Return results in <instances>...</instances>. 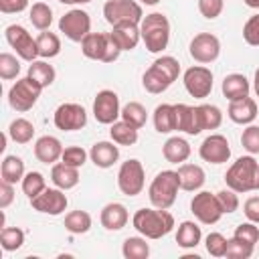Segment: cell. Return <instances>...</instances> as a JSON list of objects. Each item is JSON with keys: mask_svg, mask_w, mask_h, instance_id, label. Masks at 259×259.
<instances>
[{"mask_svg": "<svg viewBox=\"0 0 259 259\" xmlns=\"http://www.w3.org/2000/svg\"><path fill=\"white\" fill-rule=\"evenodd\" d=\"M202 239V231L194 221H182L176 231V243L182 249H194Z\"/></svg>", "mask_w": 259, "mask_h": 259, "instance_id": "30", "label": "cell"}, {"mask_svg": "<svg viewBox=\"0 0 259 259\" xmlns=\"http://www.w3.org/2000/svg\"><path fill=\"white\" fill-rule=\"evenodd\" d=\"M225 8V0H198V12L206 18V20H214L221 16Z\"/></svg>", "mask_w": 259, "mask_h": 259, "instance_id": "51", "label": "cell"}, {"mask_svg": "<svg viewBox=\"0 0 259 259\" xmlns=\"http://www.w3.org/2000/svg\"><path fill=\"white\" fill-rule=\"evenodd\" d=\"M190 152H192L190 144L180 136L168 138L164 142V146H162V154H164L166 162H170V164H184L188 160Z\"/></svg>", "mask_w": 259, "mask_h": 259, "instance_id": "28", "label": "cell"}, {"mask_svg": "<svg viewBox=\"0 0 259 259\" xmlns=\"http://www.w3.org/2000/svg\"><path fill=\"white\" fill-rule=\"evenodd\" d=\"M26 75L32 77V79L45 89V87H51V85L55 83L57 71H55V67L49 65L45 59H36V61H32V63L28 65V73H26Z\"/></svg>", "mask_w": 259, "mask_h": 259, "instance_id": "32", "label": "cell"}, {"mask_svg": "<svg viewBox=\"0 0 259 259\" xmlns=\"http://www.w3.org/2000/svg\"><path fill=\"white\" fill-rule=\"evenodd\" d=\"M243 212H245L247 221L259 225V196H249L243 204Z\"/></svg>", "mask_w": 259, "mask_h": 259, "instance_id": "52", "label": "cell"}, {"mask_svg": "<svg viewBox=\"0 0 259 259\" xmlns=\"http://www.w3.org/2000/svg\"><path fill=\"white\" fill-rule=\"evenodd\" d=\"M63 144L59 138L55 136H40L34 142V158L42 164H57V160H61L63 156Z\"/></svg>", "mask_w": 259, "mask_h": 259, "instance_id": "20", "label": "cell"}, {"mask_svg": "<svg viewBox=\"0 0 259 259\" xmlns=\"http://www.w3.org/2000/svg\"><path fill=\"white\" fill-rule=\"evenodd\" d=\"M198 156L208 164H225L231 158L229 140L223 134H210L198 146Z\"/></svg>", "mask_w": 259, "mask_h": 259, "instance_id": "18", "label": "cell"}, {"mask_svg": "<svg viewBox=\"0 0 259 259\" xmlns=\"http://www.w3.org/2000/svg\"><path fill=\"white\" fill-rule=\"evenodd\" d=\"M24 162L20 156H6L2 160V166H0V180L4 182H10V184H16V182H22L24 178Z\"/></svg>", "mask_w": 259, "mask_h": 259, "instance_id": "31", "label": "cell"}, {"mask_svg": "<svg viewBox=\"0 0 259 259\" xmlns=\"http://www.w3.org/2000/svg\"><path fill=\"white\" fill-rule=\"evenodd\" d=\"M61 4H69V6H73V4H87V2H91V0H59Z\"/></svg>", "mask_w": 259, "mask_h": 259, "instance_id": "56", "label": "cell"}, {"mask_svg": "<svg viewBox=\"0 0 259 259\" xmlns=\"http://www.w3.org/2000/svg\"><path fill=\"white\" fill-rule=\"evenodd\" d=\"M67 194L65 190L61 188H45L38 196H34L30 200V206L36 210V212H42V214H51V217H59L67 210Z\"/></svg>", "mask_w": 259, "mask_h": 259, "instance_id": "17", "label": "cell"}, {"mask_svg": "<svg viewBox=\"0 0 259 259\" xmlns=\"http://www.w3.org/2000/svg\"><path fill=\"white\" fill-rule=\"evenodd\" d=\"M28 18H30V22H32L34 28L49 30L51 24H53V10L45 2H34L30 6V10H28Z\"/></svg>", "mask_w": 259, "mask_h": 259, "instance_id": "37", "label": "cell"}, {"mask_svg": "<svg viewBox=\"0 0 259 259\" xmlns=\"http://www.w3.org/2000/svg\"><path fill=\"white\" fill-rule=\"evenodd\" d=\"M223 95L229 99V101H239L243 97H249V91H251V83L249 79L243 75V73H231L223 79Z\"/></svg>", "mask_w": 259, "mask_h": 259, "instance_id": "26", "label": "cell"}, {"mask_svg": "<svg viewBox=\"0 0 259 259\" xmlns=\"http://www.w3.org/2000/svg\"><path fill=\"white\" fill-rule=\"evenodd\" d=\"M4 36H6V42L16 51V55L22 59V61H36L38 59V47H36V38H32V34L20 26V24H8L6 30H4Z\"/></svg>", "mask_w": 259, "mask_h": 259, "instance_id": "10", "label": "cell"}, {"mask_svg": "<svg viewBox=\"0 0 259 259\" xmlns=\"http://www.w3.org/2000/svg\"><path fill=\"white\" fill-rule=\"evenodd\" d=\"M121 119L140 130V127H144L146 121H148V111H146V107H144L140 101H127V103L121 107Z\"/></svg>", "mask_w": 259, "mask_h": 259, "instance_id": "38", "label": "cell"}, {"mask_svg": "<svg viewBox=\"0 0 259 259\" xmlns=\"http://www.w3.org/2000/svg\"><path fill=\"white\" fill-rule=\"evenodd\" d=\"M253 255V245L249 243H243L239 239H227V251H225V257L229 259H249Z\"/></svg>", "mask_w": 259, "mask_h": 259, "instance_id": "44", "label": "cell"}, {"mask_svg": "<svg viewBox=\"0 0 259 259\" xmlns=\"http://www.w3.org/2000/svg\"><path fill=\"white\" fill-rule=\"evenodd\" d=\"M217 194V198H219V204H221V208H223V214H231V212H235L237 208H239V192H235L233 188H223V190H219V192H214Z\"/></svg>", "mask_w": 259, "mask_h": 259, "instance_id": "47", "label": "cell"}, {"mask_svg": "<svg viewBox=\"0 0 259 259\" xmlns=\"http://www.w3.org/2000/svg\"><path fill=\"white\" fill-rule=\"evenodd\" d=\"M36 47L38 59H53L61 53V38L51 30H40V34L36 36Z\"/></svg>", "mask_w": 259, "mask_h": 259, "instance_id": "35", "label": "cell"}, {"mask_svg": "<svg viewBox=\"0 0 259 259\" xmlns=\"http://www.w3.org/2000/svg\"><path fill=\"white\" fill-rule=\"evenodd\" d=\"M134 229L146 239H162L174 229V217L168 208H138L132 217Z\"/></svg>", "mask_w": 259, "mask_h": 259, "instance_id": "1", "label": "cell"}, {"mask_svg": "<svg viewBox=\"0 0 259 259\" xmlns=\"http://www.w3.org/2000/svg\"><path fill=\"white\" fill-rule=\"evenodd\" d=\"M28 8V0H0V12L4 14H18Z\"/></svg>", "mask_w": 259, "mask_h": 259, "instance_id": "53", "label": "cell"}, {"mask_svg": "<svg viewBox=\"0 0 259 259\" xmlns=\"http://www.w3.org/2000/svg\"><path fill=\"white\" fill-rule=\"evenodd\" d=\"M212 71L208 67H202V65H192L184 71L182 75V83H184V89L188 91L190 97H196V99H204L210 95L212 91Z\"/></svg>", "mask_w": 259, "mask_h": 259, "instance_id": "13", "label": "cell"}, {"mask_svg": "<svg viewBox=\"0 0 259 259\" xmlns=\"http://www.w3.org/2000/svg\"><path fill=\"white\" fill-rule=\"evenodd\" d=\"M146 186V170L140 160L130 158L117 170V188L125 196H138Z\"/></svg>", "mask_w": 259, "mask_h": 259, "instance_id": "8", "label": "cell"}, {"mask_svg": "<svg viewBox=\"0 0 259 259\" xmlns=\"http://www.w3.org/2000/svg\"><path fill=\"white\" fill-rule=\"evenodd\" d=\"M154 127L158 134H170L176 130V109L172 103H160L154 109Z\"/></svg>", "mask_w": 259, "mask_h": 259, "instance_id": "29", "label": "cell"}, {"mask_svg": "<svg viewBox=\"0 0 259 259\" xmlns=\"http://www.w3.org/2000/svg\"><path fill=\"white\" fill-rule=\"evenodd\" d=\"M89 158L91 162L97 166V168H111L117 160H119V148L117 144L111 140V142H95L89 150Z\"/></svg>", "mask_w": 259, "mask_h": 259, "instance_id": "22", "label": "cell"}, {"mask_svg": "<svg viewBox=\"0 0 259 259\" xmlns=\"http://www.w3.org/2000/svg\"><path fill=\"white\" fill-rule=\"evenodd\" d=\"M109 136L117 146H134L138 142V127H134L132 123H127L123 119H117L111 123Z\"/></svg>", "mask_w": 259, "mask_h": 259, "instance_id": "33", "label": "cell"}, {"mask_svg": "<svg viewBox=\"0 0 259 259\" xmlns=\"http://www.w3.org/2000/svg\"><path fill=\"white\" fill-rule=\"evenodd\" d=\"M8 138L16 144H28L34 138V123L26 117H16L8 125Z\"/></svg>", "mask_w": 259, "mask_h": 259, "instance_id": "34", "label": "cell"}, {"mask_svg": "<svg viewBox=\"0 0 259 259\" xmlns=\"http://www.w3.org/2000/svg\"><path fill=\"white\" fill-rule=\"evenodd\" d=\"M253 89H255V95L259 97V69H255V75H253Z\"/></svg>", "mask_w": 259, "mask_h": 259, "instance_id": "55", "label": "cell"}, {"mask_svg": "<svg viewBox=\"0 0 259 259\" xmlns=\"http://www.w3.org/2000/svg\"><path fill=\"white\" fill-rule=\"evenodd\" d=\"M188 53L200 65L214 63L221 55V40L212 32H198L192 36V40L188 45Z\"/></svg>", "mask_w": 259, "mask_h": 259, "instance_id": "14", "label": "cell"}, {"mask_svg": "<svg viewBox=\"0 0 259 259\" xmlns=\"http://www.w3.org/2000/svg\"><path fill=\"white\" fill-rule=\"evenodd\" d=\"M0 245L4 251H16L24 245V231L20 227H2L0 231Z\"/></svg>", "mask_w": 259, "mask_h": 259, "instance_id": "41", "label": "cell"}, {"mask_svg": "<svg viewBox=\"0 0 259 259\" xmlns=\"http://www.w3.org/2000/svg\"><path fill=\"white\" fill-rule=\"evenodd\" d=\"M103 18L111 26L121 24V22L140 24L144 18V10L136 0H107L103 4Z\"/></svg>", "mask_w": 259, "mask_h": 259, "instance_id": "9", "label": "cell"}, {"mask_svg": "<svg viewBox=\"0 0 259 259\" xmlns=\"http://www.w3.org/2000/svg\"><path fill=\"white\" fill-rule=\"evenodd\" d=\"M53 121L61 132H77L87 125V111L79 103H61L55 109Z\"/></svg>", "mask_w": 259, "mask_h": 259, "instance_id": "16", "label": "cell"}, {"mask_svg": "<svg viewBox=\"0 0 259 259\" xmlns=\"http://www.w3.org/2000/svg\"><path fill=\"white\" fill-rule=\"evenodd\" d=\"M99 221H101V227L107 229V231H121L127 225L130 214H127V208L121 202H107L101 208Z\"/></svg>", "mask_w": 259, "mask_h": 259, "instance_id": "23", "label": "cell"}, {"mask_svg": "<svg viewBox=\"0 0 259 259\" xmlns=\"http://www.w3.org/2000/svg\"><path fill=\"white\" fill-rule=\"evenodd\" d=\"M227 115L233 123L249 125L257 117V101L253 97H243L239 101H231L229 109H227Z\"/></svg>", "mask_w": 259, "mask_h": 259, "instance_id": "21", "label": "cell"}, {"mask_svg": "<svg viewBox=\"0 0 259 259\" xmlns=\"http://www.w3.org/2000/svg\"><path fill=\"white\" fill-rule=\"evenodd\" d=\"M241 144L249 154H259V125L249 123L241 134Z\"/></svg>", "mask_w": 259, "mask_h": 259, "instance_id": "48", "label": "cell"}, {"mask_svg": "<svg viewBox=\"0 0 259 259\" xmlns=\"http://www.w3.org/2000/svg\"><path fill=\"white\" fill-rule=\"evenodd\" d=\"M198 113H200V123L202 130H217L223 123V111L212 105V103H202L198 105Z\"/></svg>", "mask_w": 259, "mask_h": 259, "instance_id": "42", "label": "cell"}, {"mask_svg": "<svg viewBox=\"0 0 259 259\" xmlns=\"http://www.w3.org/2000/svg\"><path fill=\"white\" fill-rule=\"evenodd\" d=\"M233 237L255 247V245L259 243V227H257V223H251V221L241 223V225L235 229V235H233Z\"/></svg>", "mask_w": 259, "mask_h": 259, "instance_id": "45", "label": "cell"}, {"mask_svg": "<svg viewBox=\"0 0 259 259\" xmlns=\"http://www.w3.org/2000/svg\"><path fill=\"white\" fill-rule=\"evenodd\" d=\"M225 182L229 188H233L239 194L259 190V162L255 160V156L249 154L237 158L229 166L225 174Z\"/></svg>", "mask_w": 259, "mask_h": 259, "instance_id": "3", "label": "cell"}, {"mask_svg": "<svg viewBox=\"0 0 259 259\" xmlns=\"http://www.w3.org/2000/svg\"><path fill=\"white\" fill-rule=\"evenodd\" d=\"M81 53L91 59V61H101V63H113L117 57L123 53L111 32H89L81 40Z\"/></svg>", "mask_w": 259, "mask_h": 259, "instance_id": "6", "label": "cell"}, {"mask_svg": "<svg viewBox=\"0 0 259 259\" xmlns=\"http://www.w3.org/2000/svg\"><path fill=\"white\" fill-rule=\"evenodd\" d=\"M180 75V63L178 59L170 57V55H162L158 57L142 75V85L148 93H164Z\"/></svg>", "mask_w": 259, "mask_h": 259, "instance_id": "2", "label": "cell"}, {"mask_svg": "<svg viewBox=\"0 0 259 259\" xmlns=\"http://www.w3.org/2000/svg\"><path fill=\"white\" fill-rule=\"evenodd\" d=\"M243 38L251 47H259V14H253L243 24Z\"/></svg>", "mask_w": 259, "mask_h": 259, "instance_id": "50", "label": "cell"}, {"mask_svg": "<svg viewBox=\"0 0 259 259\" xmlns=\"http://www.w3.org/2000/svg\"><path fill=\"white\" fill-rule=\"evenodd\" d=\"M140 32L150 53H162L170 42V20L162 12L146 14L140 22Z\"/></svg>", "mask_w": 259, "mask_h": 259, "instance_id": "4", "label": "cell"}, {"mask_svg": "<svg viewBox=\"0 0 259 259\" xmlns=\"http://www.w3.org/2000/svg\"><path fill=\"white\" fill-rule=\"evenodd\" d=\"M40 91L42 87L32 79V77H22L18 79L10 89H8V103L14 111L18 113H24L28 109H32L40 97Z\"/></svg>", "mask_w": 259, "mask_h": 259, "instance_id": "7", "label": "cell"}, {"mask_svg": "<svg viewBox=\"0 0 259 259\" xmlns=\"http://www.w3.org/2000/svg\"><path fill=\"white\" fill-rule=\"evenodd\" d=\"M111 36L115 38V42L119 45L121 51H134L138 47V42L142 40V32H140V24L136 22H121L115 24L111 28Z\"/></svg>", "mask_w": 259, "mask_h": 259, "instance_id": "25", "label": "cell"}, {"mask_svg": "<svg viewBox=\"0 0 259 259\" xmlns=\"http://www.w3.org/2000/svg\"><path fill=\"white\" fill-rule=\"evenodd\" d=\"M142 4H146V6H154V4H158L160 0H140Z\"/></svg>", "mask_w": 259, "mask_h": 259, "instance_id": "58", "label": "cell"}, {"mask_svg": "<svg viewBox=\"0 0 259 259\" xmlns=\"http://www.w3.org/2000/svg\"><path fill=\"white\" fill-rule=\"evenodd\" d=\"M121 253L125 259H146L150 255V245L146 237H127L121 245Z\"/></svg>", "mask_w": 259, "mask_h": 259, "instance_id": "39", "label": "cell"}, {"mask_svg": "<svg viewBox=\"0 0 259 259\" xmlns=\"http://www.w3.org/2000/svg\"><path fill=\"white\" fill-rule=\"evenodd\" d=\"M180 190V178L176 170H162L154 176L148 188V198L156 208H170L176 202Z\"/></svg>", "mask_w": 259, "mask_h": 259, "instance_id": "5", "label": "cell"}, {"mask_svg": "<svg viewBox=\"0 0 259 259\" xmlns=\"http://www.w3.org/2000/svg\"><path fill=\"white\" fill-rule=\"evenodd\" d=\"M190 212L202 225H214L223 217V208L219 204L217 194H212L208 190H198L192 196V200H190Z\"/></svg>", "mask_w": 259, "mask_h": 259, "instance_id": "11", "label": "cell"}, {"mask_svg": "<svg viewBox=\"0 0 259 259\" xmlns=\"http://www.w3.org/2000/svg\"><path fill=\"white\" fill-rule=\"evenodd\" d=\"M176 130L184 132L188 136H198L202 132V123H200V113H198V105H186V103H176Z\"/></svg>", "mask_w": 259, "mask_h": 259, "instance_id": "19", "label": "cell"}, {"mask_svg": "<svg viewBox=\"0 0 259 259\" xmlns=\"http://www.w3.org/2000/svg\"><path fill=\"white\" fill-rule=\"evenodd\" d=\"M204 245H206L208 255H212V257H225V251H227V237L221 235V233H208L206 239H204Z\"/></svg>", "mask_w": 259, "mask_h": 259, "instance_id": "49", "label": "cell"}, {"mask_svg": "<svg viewBox=\"0 0 259 259\" xmlns=\"http://www.w3.org/2000/svg\"><path fill=\"white\" fill-rule=\"evenodd\" d=\"M14 200V184L0 180V208H8Z\"/></svg>", "mask_w": 259, "mask_h": 259, "instance_id": "54", "label": "cell"}, {"mask_svg": "<svg viewBox=\"0 0 259 259\" xmlns=\"http://www.w3.org/2000/svg\"><path fill=\"white\" fill-rule=\"evenodd\" d=\"M45 188H47V180H45V176L40 172L30 170V172L24 174V178H22V192L26 194L28 200H32L34 196H38Z\"/></svg>", "mask_w": 259, "mask_h": 259, "instance_id": "40", "label": "cell"}, {"mask_svg": "<svg viewBox=\"0 0 259 259\" xmlns=\"http://www.w3.org/2000/svg\"><path fill=\"white\" fill-rule=\"evenodd\" d=\"M59 30L73 42H81L91 32V16L87 10L71 8L59 20Z\"/></svg>", "mask_w": 259, "mask_h": 259, "instance_id": "12", "label": "cell"}, {"mask_svg": "<svg viewBox=\"0 0 259 259\" xmlns=\"http://www.w3.org/2000/svg\"><path fill=\"white\" fill-rule=\"evenodd\" d=\"M89 158V152H85L81 146H69L63 150V156H61V162L69 164V166H75V168H81Z\"/></svg>", "mask_w": 259, "mask_h": 259, "instance_id": "46", "label": "cell"}, {"mask_svg": "<svg viewBox=\"0 0 259 259\" xmlns=\"http://www.w3.org/2000/svg\"><path fill=\"white\" fill-rule=\"evenodd\" d=\"M18 73H20V61L10 53H2L0 55V77L4 81H10V79H16Z\"/></svg>", "mask_w": 259, "mask_h": 259, "instance_id": "43", "label": "cell"}, {"mask_svg": "<svg viewBox=\"0 0 259 259\" xmlns=\"http://www.w3.org/2000/svg\"><path fill=\"white\" fill-rule=\"evenodd\" d=\"M93 115L103 125H111L113 121H117L121 117V105L117 93L111 89H101L93 99Z\"/></svg>", "mask_w": 259, "mask_h": 259, "instance_id": "15", "label": "cell"}, {"mask_svg": "<svg viewBox=\"0 0 259 259\" xmlns=\"http://www.w3.org/2000/svg\"><path fill=\"white\" fill-rule=\"evenodd\" d=\"M249 8H259V0H243Z\"/></svg>", "mask_w": 259, "mask_h": 259, "instance_id": "57", "label": "cell"}, {"mask_svg": "<svg viewBox=\"0 0 259 259\" xmlns=\"http://www.w3.org/2000/svg\"><path fill=\"white\" fill-rule=\"evenodd\" d=\"M178 178H180V188L186 192H198L206 180V174L202 170V166L198 164H180L178 166Z\"/></svg>", "mask_w": 259, "mask_h": 259, "instance_id": "24", "label": "cell"}, {"mask_svg": "<svg viewBox=\"0 0 259 259\" xmlns=\"http://www.w3.org/2000/svg\"><path fill=\"white\" fill-rule=\"evenodd\" d=\"M65 229L71 235H85L91 229V214L87 210H71L65 214Z\"/></svg>", "mask_w": 259, "mask_h": 259, "instance_id": "36", "label": "cell"}, {"mask_svg": "<svg viewBox=\"0 0 259 259\" xmlns=\"http://www.w3.org/2000/svg\"><path fill=\"white\" fill-rule=\"evenodd\" d=\"M51 180H53V184L57 186V188H61V190H71V188H75L77 184H79V168H75V166H69V164H65V162H57V164H53V168H51Z\"/></svg>", "mask_w": 259, "mask_h": 259, "instance_id": "27", "label": "cell"}]
</instances>
